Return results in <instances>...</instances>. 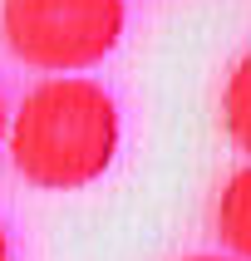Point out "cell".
<instances>
[{
	"label": "cell",
	"instance_id": "cell-1",
	"mask_svg": "<svg viewBox=\"0 0 251 261\" xmlns=\"http://www.w3.org/2000/svg\"><path fill=\"white\" fill-rule=\"evenodd\" d=\"M123 118L114 94L79 74H54L20 99L10 118V163L40 192H79L118 158Z\"/></svg>",
	"mask_w": 251,
	"mask_h": 261
},
{
	"label": "cell",
	"instance_id": "cell-2",
	"mask_svg": "<svg viewBox=\"0 0 251 261\" xmlns=\"http://www.w3.org/2000/svg\"><path fill=\"white\" fill-rule=\"evenodd\" d=\"M128 25L123 0H0V35L25 69L79 74L118 49Z\"/></svg>",
	"mask_w": 251,
	"mask_h": 261
},
{
	"label": "cell",
	"instance_id": "cell-3",
	"mask_svg": "<svg viewBox=\"0 0 251 261\" xmlns=\"http://www.w3.org/2000/svg\"><path fill=\"white\" fill-rule=\"evenodd\" d=\"M217 237L221 247L232 251V256L251 261V163L246 168H236L217 192Z\"/></svg>",
	"mask_w": 251,
	"mask_h": 261
},
{
	"label": "cell",
	"instance_id": "cell-4",
	"mask_svg": "<svg viewBox=\"0 0 251 261\" xmlns=\"http://www.w3.org/2000/svg\"><path fill=\"white\" fill-rule=\"evenodd\" d=\"M221 133L232 138L236 153L251 158V49L232 64L227 84H221Z\"/></svg>",
	"mask_w": 251,
	"mask_h": 261
},
{
	"label": "cell",
	"instance_id": "cell-5",
	"mask_svg": "<svg viewBox=\"0 0 251 261\" xmlns=\"http://www.w3.org/2000/svg\"><path fill=\"white\" fill-rule=\"evenodd\" d=\"M10 109H5V94H0V148H10Z\"/></svg>",
	"mask_w": 251,
	"mask_h": 261
},
{
	"label": "cell",
	"instance_id": "cell-6",
	"mask_svg": "<svg viewBox=\"0 0 251 261\" xmlns=\"http://www.w3.org/2000/svg\"><path fill=\"white\" fill-rule=\"evenodd\" d=\"M0 261H10V232L0 227Z\"/></svg>",
	"mask_w": 251,
	"mask_h": 261
},
{
	"label": "cell",
	"instance_id": "cell-7",
	"mask_svg": "<svg viewBox=\"0 0 251 261\" xmlns=\"http://www.w3.org/2000/svg\"><path fill=\"white\" fill-rule=\"evenodd\" d=\"M187 261H241V256H187Z\"/></svg>",
	"mask_w": 251,
	"mask_h": 261
}]
</instances>
